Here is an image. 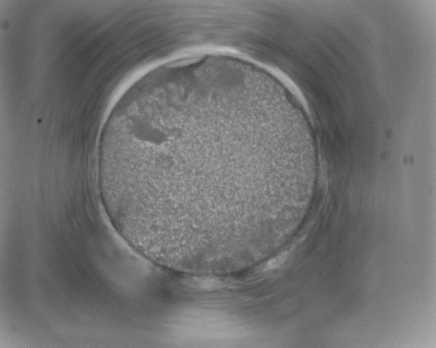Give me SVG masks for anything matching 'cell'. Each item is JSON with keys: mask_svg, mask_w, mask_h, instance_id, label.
<instances>
[{"mask_svg": "<svg viewBox=\"0 0 436 348\" xmlns=\"http://www.w3.org/2000/svg\"><path fill=\"white\" fill-rule=\"evenodd\" d=\"M250 128L209 111L164 109L129 121L110 173L116 196L161 209L246 193Z\"/></svg>", "mask_w": 436, "mask_h": 348, "instance_id": "obj_1", "label": "cell"}, {"mask_svg": "<svg viewBox=\"0 0 436 348\" xmlns=\"http://www.w3.org/2000/svg\"><path fill=\"white\" fill-rule=\"evenodd\" d=\"M287 258H288V253L285 252L278 255L277 257L274 258L270 260L269 261H268L267 262H266V264L262 267V270L265 271L277 269V267H280L286 261Z\"/></svg>", "mask_w": 436, "mask_h": 348, "instance_id": "obj_2", "label": "cell"}]
</instances>
